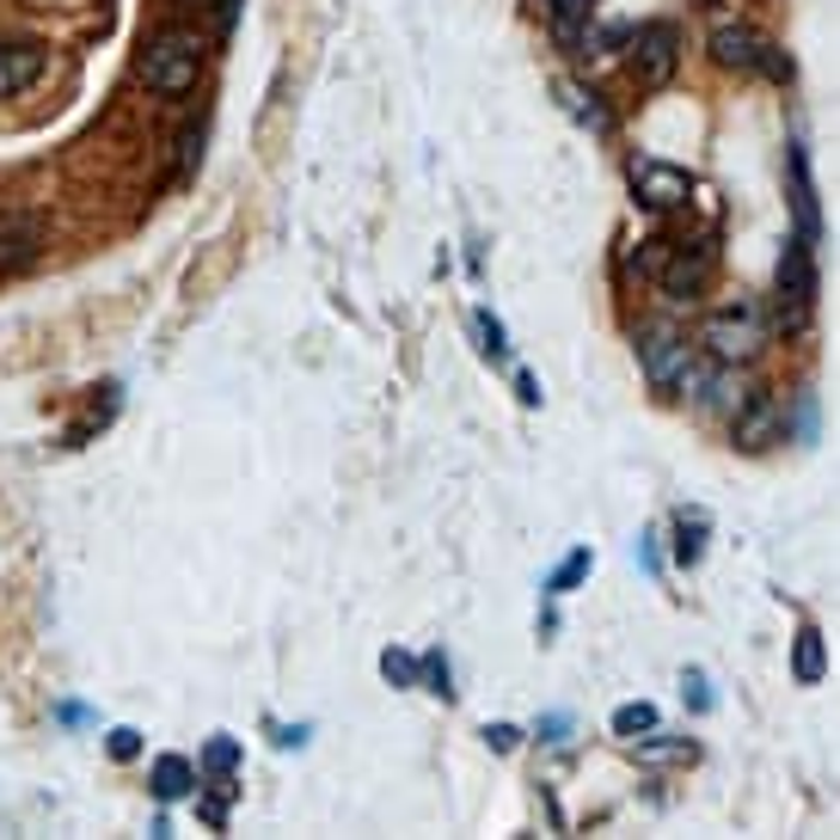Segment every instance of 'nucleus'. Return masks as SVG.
I'll list each match as a JSON object with an SVG mask.
<instances>
[{"mask_svg": "<svg viewBox=\"0 0 840 840\" xmlns=\"http://www.w3.org/2000/svg\"><path fill=\"white\" fill-rule=\"evenodd\" d=\"M472 331H479V350L491 362H510V331H503L498 313H472Z\"/></svg>", "mask_w": 840, "mask_h": 840, "instance_id": "aec40b11", "label": "nucleus"}, {"mask_svg": "<svg viewBox=\"0 0 840 840\" xmlns=\"http://www.w3.org/2000/svg\"><path fill=\"white\" fill-rule=\"evenodd\" d=\"M681 700L693 705V712H712V687H705L700 669H687V675H681Z\"/></svg>", "mask_w": 840, "mask_h": 840, "instance_id": "cd10ccee", "label": "nucleus"}, {"mask_svg": "<svg viewBox=\"0 0 840 840\" xmlns=\"http://www.w3.org/2000/svg\"><path fill=\"white\" fill-rule=\"evenodd\" d=\"M712 270H718V246L705 234L700 240H675L669 258H663V270H656V289H663L669 301H693V295H705Z\"/></svg>", "mask_w": 840, "mask_h": 840, "instance_id": "20e7f679", "label": "nucleus"}, {"mask_svg": "<svg viewBox=\"0 0 840 840\" xmlns=\"http://www.w3.org/2000/svg\"><path fill=\"white\" fill-rule=\"evenodd\" d=\"M755 68H761L767 80H779V86H792V74H797L792 56H785V49H773V44H761V62H755Z\"/></svg>", "mask_w": 840, "mask_h": 840, "instance_id": "393cba45", "label": "nucleus"}, {"mask_svg": "<svg viewBox=\"0 0 840 840\" xmlns=\"http://www.w3.org/2000/svg\"><path fill=\"white\" fill-rule=\"evenodd\" d=\"M687 362H693V343H687L675 326H644L639 331V369H644V381H651L656 393L681 387Z\"/></svg>", "mask_w": 840, "mask_h": 840, "instance_id": "423d86ee", "label": "nucleus"}, {"mask_svg": "<svg viewBox=\"0 0 840 840\" xmlns=\"http://www.w3.org/2000/svg\"><path fill=\"white\" fill-rule=\"evenodd\" d=\"M418 681L436 693V700H454V675H448V656L442 651H430V656H418Z\"/></svg>", "mask_w": 840, "mask_h": 840, "instance_id": "412c9836", "label": "nucleus"}, {"mask_svg": "<svg viewBox=\"0 0 840 840\" xmlns=\"http://www.w3.org/2000/svg\"><path fill=\"white\" fill-rule=\"evenodd\" d=\"M712 62L718 68H736V74H755V62H761V37L748 32V25H712Z\"/></svg>", "mask_w": 840, "mask_h": 840, "instance_id": "9d476101", "label": "nucleus"}, {"mask_svg": "<svg viewBox=\"0 0 840 840\" xmlns=\"http://www.w3.org/2000/svg\"><path fill=\"white\" fill-rule=\"evenodd\" d=\"M639 761H693V743H656L651 736H639Z\"/></svg>", "mask_w": 840, "mask_h": 840, "instance_id": "b1692460", "label": "nucleus"}, {"mask_svg": "<svg viewBox=\"0 0 840 840\" xmlns=\"http://www.w3.org/2000/svg\"><path fill=\"white\" fill-rule=\"evenodd\" d=\"M705 528H712V515H705V510H681V515H675V564L693 571V564L705 559Z\"/></svg>", "mask_w": 840, "mask_h": 840, "instance_id": "4468645a", "label": "nucleus"}, {"mask_svg": "<svg viewBox=\"0 0 840 840\" xmlns=\"http://www.w3.org/2000/svg\"><path fill=\"white\" fill-rule=\"evenodd\" d=\"M44 252V221L32 209H0V270H25Z\"/></svg>", "mask_w": 840, "mask_h": 840, "instance_id": "1a4fd4ad", "label": "nucleus"}, {"mask_svg": "<svg viewBox=\"0 0 840 840\" xmlns=\"http://www.w3.org/2000/svg\"><path fill=\"white\" fill-rule=\"evenodd\" d=\"M607 724H614V736H620V743H639V736L656 731V705L651 700H626V705H614V718H607Z\"/></svg>", "mask_w": 840, "mask_h": 840, "instance_id": "f3484780", "label": "nucleus"}, {"mask_svg": "<svg viewBox=\"0 0 840 840\" xmlns=\"http://www.w3.org/2000/svg\"><path fill=\"white\" fill-rule=\"evenodd\" d=\"M515 399H522V405H540V381H534L528 369H515Z\"/></svg>", "mask_w": 840, "mask_h": 840, "instance_id": "7c9ffc66", "label": "nucleus"}, {"mask_svg": "<svg viewBox=\"0 0 840 840\" xmlns=\"http://www.w3.org/2000/svg\"><path fill=\"white\" fill-rule=\"evenodd\" d=\"M105 748H110V761H136V755H141V731H129V724H117V731L105 736Z\"/></svg>", "mask_w": 840, "mask_h": 840, "instance_id": "a878e982", "label": "nucleus"}, {"mask_svg": "<svg viewBox=\"0 0 840 840\" xmlns=\"http://www.w3.org/2000/svg\"><path fill=\"white\" fill-rule=\"evenodd\" d=\"M381 675L393 687H418V656L411 651H381Z\"/></svg>", "mask_w": 840, "mask_h": 840, "instance_id": "5701e85b", "label": "nucleus"}, {"mask_svg": "<svg viewBox=\"0 0 840 840\" xmlns=\"http://www.w3.org/2000/svg\"><path fill=\"white\" fill-rule=\"evenodd\" d=\"M234 767H240V743H234V736H215V743L202 748L197 773H209V779H234Z\"/></svg>", "mask_w": 840, "mask_h": 840, "instance_id": "6ab92c4d", "label": "nucleus"}, {"mask_svg": "<svg viewBox=\"0 0 840 840\" xmlns=\"http://www.w3.org/2000/svg\"><path fill=\"white\" fill-rule=\"evenodd\" d=\"M809 313H816V252L804 240H785L773 277V331H804Z\"/></svg>", "mask_w": 840, "mask_h": 840, "instance_id": "f03ea898", "label": "nucleus"}, {"mask_svg": "<svg viewBox=\"0 0 840 840\" xmlns=\"http://www.w3.org/2000/svg\"><path fill=\"white\" fill-rule=\"evenodd\" d=\"M669 246H675L669 234H651V240H644V246H639V270H644V277H656V270H663V258H669Z\"/></svg>", "mask_w": 840, "mask_h": 840, "instance_id": "bb28decb", "label": "nucleus"}, {"mask_svg": "<svg viewBox=\"0 0 840 840\" xmlns=\"http://www.w3.org/2000/svg\"><path fill=\"white\" fill-rule=\"evenodd\" d=\"M546 13L559 25V44L576 49L583 44V25H590V13H595V0H546Z\"/></svg>", "mask_w": 840, "mask_h": 840, "instance_id": "dca6fc26", "label": "nucleus"}, {"mask_svg": "<svg viewBox=\"0 0 840 840\" xmlns=\"http://www.w3.org/2000/svg\"><path fill=\"white\" fill-rule=\"evenodd\" d=\"M37 74H44V49L37 44H0V98L37 86Z\"/></svg>", "mask_w": 840, "mask_h": 840, "instance_id": "f8f14e48", "label": "nucleus"}, {"mask_svg": "<svg viewBox=\"0 0 840 840\" xmlns=\"http://www.w3.org/2000/svg\"><path fill=\"white\" fill-rule=\"evenodd\" d=\"M731 442L743 454H767L773 442H785V405H779L773 393H748L731 411Z\"/></svg>", "mask_w": 840, "mask_h": 840, "instance_id": "0eeeda50", "label": "nucleus"}, {"mask_svg": "<svg viewBox=\"0 0 840 840\" xmlns=\"http://www.w3.org/2000/svg\"><path fill=\"white\" fill-rule=\"evenodd\" d=\"M559 98L576 110V117H583V124L595 129V136H607V110L595 105V93H583V86H559Z\"/></svg>", "mask_w": 840, "mask_h": 840, "instance_id": "4be33fe9", "label": "nucleus"}, {"mask_svg": "<svg viewBox=\"0 0 840 840\" xmlns=\"http://www.w3.org/2000/svg\"><path fill=\"white\" fill-rule=\"evenodd\" d=\"M792 209H797V240L816 252V240H822V215H816V185H809L804 148H792Z\"/></svg>", "mask_w": 840, "mask_h": 840, "instance_id": "9b49d317", "label": "nucleus"}, {"mask_svg": "<svg viewBox=\"0 0 840 840\" xmlns=\"http://www.w3.org/2000/svg\"><path fill=\"white\" fill-rule=\"evenodd\" d=\"M590 564H595V552H590V546H576V552H564V564H559L552 576H546V595H552V602H559V595H571L576 583L590 576Z\"/></svg>", "mask_w": 840, "mask_h": 840, "instance_id": "a211bd4d", "label": "nucleus"}, {"mask_svg": "<svg viewBox=\"0 0 840 840\" xmlns=\"http://www.w3.org/2000/svg\"><path fill=\"white\" fill-rule=\"evenodd\" d=\"M148 792H154L160 804H178V797L197 792V767H190L185 755H160V761L148 767Z\"/></svg>", "mask_w": 840, "mask_h": 840, "instance_id": "ddd939ff", "label": "nucleus"}, {"mask_svg": "<svg viewBox=\"0 0 840 840\" xmlns=\"http://www.w3.org/2000/svg\"><path fill=\"white\" fill-rule=\"evenodd\" d=\"M792 675H797V687H816L828 675V651H822V632L816 626H804L797 632V644H792Z\"/></svg>", "mask_w": 840, "mask_h": 840, "instance_id": "2eb2a0df", "label": "nucleus"}, {"mask_svg": "<svg viewBox=\"0 0 840 840\" xmlns=\"http://www.w3.org/2000/svg\"><path fill=\"white\" fill-rule=\"evenodd\" d=\"M485 743L498 748V755H515V748H522V731H515V724H485Z\"/></svg>", "mask_w": 840, "mask_h": 840, "instance_id": "c85d7f7f", "label": "nucleus"}, {"mask_svg": "<svg viewBox=\"0 0 840 840\" xmlns=\"http://www.w3.org/2000/svg\"><path fill=\"white\" fill-rule=\"evenodd\" d=\"M626 44H632V68H639V86H669L675 80V62H681V32H675L669 19H651V25H639V32H626Z\"/></svg>", "mask_w": 840, "mask_h": 840, "instance_id": "39448f33", "label": "nucleus"}, {"mask_svg": "<svg viewBox=\"0 0 840 840\" xmlns=\"http://www.w3.org/2000/svg\"><path fill=\"white\" fill-rule=\"evenodd\" d=\"M234 19H240V0H221V32H234Z\"/></svg>", "mask_w": 840, "mask_h": 840, "instance_id": "2f4dec72", "label": "nucleus"}, {"mask_svg": "<svg viewBox=\"0 0 840 840\" xmlns=\"http://www.w3.org/2000/svg\"><path fill=\"white\" fill-rule=\"evenodd\" d=\"M197 68H202V44L190 32H160L141 56V80H148V93L160 98H178L197 86Z\"/></svg>", "mask_w": 840, "mask_h": 840, "instance_id": "7ed1b4c3", "label": "nucleus"}, {"mask_svg": "<svg viewBox=\"0 0 840 840\" xmlns=\"http://www.w3.org/2000/svg\"><path fill=\"white\" fill-rule=\"evenodd\" d=\"M632 190H639V202L651 215H669V209H681L693 197V178L681 166H669V160H632Z\"/></svg>", "mask_w": 840, "mask_h": 840, "instance_id": "6e6552de", "label": "nucleus"}, {"mask_svg": "<svg viewBox=\"0 0 840 840\" xmlns=\"http://www.w3.org/2000/svg\"><path fill=\"white\" fill-rule=\"evenodd\" d=\"M700 343H705V357L712 362H755L761 357V343H767V319L755 301H731V307H718L705 313V326H700Z\"/></svg>", "mask_w": 840, "mask_h": 840, "instance_id": "f257e3e1", "label": "nucleus"}, {"mask_svg": "<svg viewBox=\"0 0 840 840\" xmlns=\"http://www.w3.org/2000/svg\"><path fill=\"white\" fill-rule=\"evenodd\" d=\"M564 736H571V718H564V712L540 718V743H564Z\"/></svg>", "mask_w": 840, "mask_h": 840, "instance_id": "c756f323", "label": "nucleus"}]
</instances>
